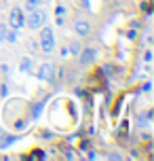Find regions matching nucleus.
<instances>
[{
  "mask_svg": "<svg viewBox=\"0 0 154 161\" xmlns=\"http://www.w3.org/2000/svg\"><path fill=\"white\" fill-rule=\"evenodd\" d=\"M7 38H8V40H11V42H13V40H15V38H17V34H15V32H8V34H7Z\"/></svg>",
  "mask_w": 154,
  "mask_h": 161,
  "instance_id": "13",
  "label": "nucleus"
},
{
  "mask_svg": "<svg viewBox=\"0 0 154 161\" xmlns=\"http://www.w3.org/2000/svg\"><path fill=\"white\" fill-rule=\"evenodd\" d=\"M74 30L80 34V36H87V34L91 32V25H89V21H85V19H78V21L74 24Z\"/></svg>",
  "mask_w": 154,
  "mask_h": 161,
  "instance_id": "6",
  "label": "nucleus"
},
{
  "mask_svg": "<svg viewBox=\"0 0 154 161\" xmlns=\"http://www.w3.org/2000/svg\"><path fill=\"white\" fill-rule=\"evenodd\" d=\"M38 76H40L42 80H49V83H53V79H55V68H53V64H42Z\"/></svg>",
  "mask_w": 154,
  "mask_h": 161,
  "instance_id": "4",
  "label": "nucleus"
},
{
  "mask_svg": "<svg viewBox=\"0 0 154 161\" xmlns=\"http://www.w3.org/2000/svg\"><path fill=\"white\" fill-rule=\"evenodd\" d=\"M7 38V25H0V40Z\"/></svg>",
  "mask_w": 154,
  "mask_h": 161,
  "instance_id": "11",
  "label": "nucleus"
},
{
  "mask_svg": "<svg viewBox=\"0 0 154 161\" xmlns=\"http://www.w3.org/2000/svg\"><path fill=\"white\" fill-rule=\"evenodd\" d=\"M15 140H17V136H4V138H0V146L7 148V146H11Z\"/></svg>",
  "mask_w": 154,
  "mask_h": 161,
  "instance_id": "7",
  "label": "nucleus"
},
{
  "mask_svg": "<svg viewBox=\"0 0 154 161\" xmlns=\"http://www.w3.org/2000/svg\"><path fill=\"white\" fill-rule=\"evenodd\" d=\"M40 110H42V102H40L38 106H34V108H32V117H34V119H36V117L40 114Z\"/></svg>",
  "mask_w": 154,
  "mask_h": 161,
  "instance_id": "10",
  "label": "nucleus"
},
{
  "mask_svg": "<svg viewBox=\"0 0 154 161\" xmlns=\"http://www.w3.org/2000/svg\"><path fill=\"white\" fill-rule=\"evenodd\" d=\"M21 70H30V59H23L21 62Z\"/></svg>",
  "mask_w": 154,
  "mask_h": 161,
  "instance_id": "12",
  "label": "nucleus"
},
{
  "mask_svg": "<svg viewBox=\"0 0 154 161\" xmlns=\"http://www.w3.org/2000/svg\"><path fill=\"white\" fill-rule=\"evenodd\" d=\"M8 21H11V25H13V28H21V25L25 24V15H23V11H21V8H13V11H11V19H8Z\"/></svg>",
  "mask_w": 154,
  "mask_h": 161,
  "instance_id": "2",
  "label": "nucleus"
},
{
  "mask_svg": "<svg viewBox=\"0 0 154 161\" xmlns=\"http://www.w3.org/2000/svg\"><path fill=\"white\" fill-rule=\"evenodd\" d=\"M42 21H44V13L32 8V15L28 17V25H30L32 30H36V28H40V25H42Z\"/></svg>",
  "mask_w": 154,
  "mask_h": 161,
  "instance_id": "3",
  "label": "nucleus"
},
{
  "mask_svg": "<svg viewBox=\"0 0 154 161\" xmlns=\"http://www.w3.org/2000/svg\"><path fill=\"white\" fill-rule=\"evenodd\" d=\"M80 42H78V40H72V42H70V51H72V53H80Z\"/></svg>",
  "mask_w": 154,
  "mask_h": 161,
  "instance_id": "8",
  "label": "nucleus"
},
{
  "mask_svg": "<svg viewBox=\"0 0 154 161\" xmlns=\"http://www.w3.org/2000/svg\"><path fill=\"white\" fill-rule=\"evenodd\" d=\"M40 2H42V0H25V7H28V8H36Z\"/></svg>",
  "mask_w": 154,
  "mask_h": 161,
  "instance_id": "9",
  "label": "nucleus"
},
{
  "mask_svg": "<svg viewBox=\"0 0 154 161\" xmlns=\"http://www.w3.org/2000/svg\"><path fill=\"white\" fill-rule=\"evenodd\" d=\"M95 59V51L93 49H80V66H91Z\"/></svg>",
  "mask_w": 154,
  "mask_h": 161,
  "instance_id": "5",
  "label": "nucleus"
},
{
  "mask_svg": "<svg viewBox=\"0 0 154 161\" xmlns=\"http://www.w3.org/2000/svg\"><path fill=\"white\" fill-rule=\"evenodd\" d=\"M40 45H42V51L44 53H51L55 49V36H53V30L51 28H44L40 32Z\"/></svg>",
  "mask_w": 154,
  "mask_h": 161,
  "instance_id": "1",
  "label": "nucleus"
}]
</instances>
